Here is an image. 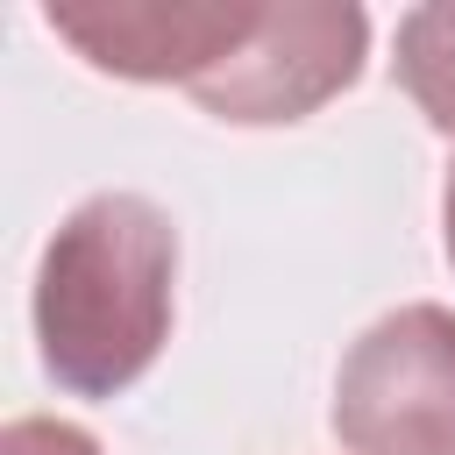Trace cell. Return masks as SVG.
Here are the masks:
<instances>
[{
	"instance_id": "cell-1",
	"label": "cell",
	"mask_w": 455,
	"mask_h": 455,
	"mask_svg": "<svg viewBox=\"0 0 455 455\" xmlns=\"http://www.w3.org/2000/svg\"><path fill=\"white\" fill-rule=\"evenodd\" d=\"M43 21L92 71L185 85L235 128L320 114L370 57V14L341 0H50Z\"/></svg>"
},
{
	"instance_id": "cell-3",
	"label": "cell",
	"mask_w": 455,
	"mask_h": 455,
	"mask_svg": "<svg viewBox=\"0 0 455 455\" xmlns=\"http://www.w3.org/2000/svg\"><path fill=\"white\" fill-rule=\"evenodd\" d=\"M334 434L348 455H455V313L398 306L341 355Z\"/></svg>"
},
{
	"instance_id": "cell-2",
	"label": "cell",
	"mask_w": 455,
	"mask_h": 455,
	"mask_svg": "<svg viewBox=\"0 0 455 455\" xmlns=\"http://www.w3.org/2000/svg\"><path fill=\"white\" fill-rule=\"evenodd\" d=\"M178 228L142 192L78 199L36 263V348L57 391L121 398L171 341Z\"/></svg>"
},
{
	"instance_id": "cell-5",
	"label": "cell",
	"mask_w": 455,
	"mask_h": 455,
	"mask_svg": "<svg viewBox=\"0 0 455 455\" xmlns=\"http://www.w3.org/2000/svg\"><path fill=\"white\" fill-rule=\"evenodd\" d=\"M441 235H448V263H455V164H448V192H441Z\"/></svg>"
},
{
	"instance_id": "cell-4",
	"label": "cell",
	"mask_w": 455,
	"mask_h": 455,
	"mask_svg": "<svg viewBox=\"0 0 455 455\" xmlns=\"http://www.w3.org/2000/svg\"><path fill=\"white\" fill-rule=\"evenodd\" d=\"M398 85L441 135H455V0L412 7L398 21Z\"/></svg>"
}]
</instances>
